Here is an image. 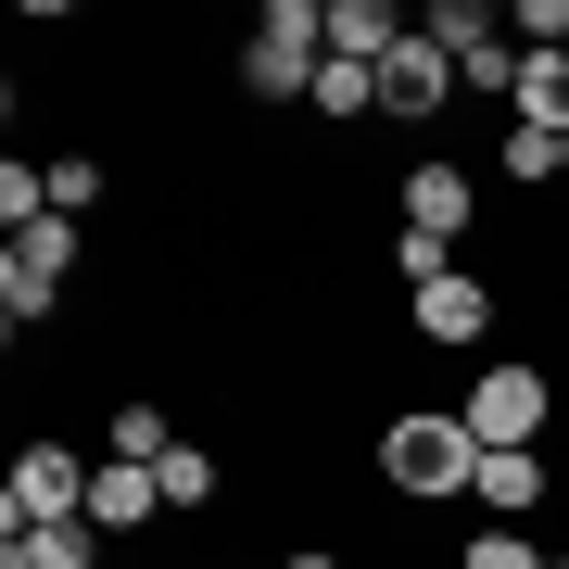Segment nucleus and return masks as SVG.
<instances>
[{
	"label": "nucleus",
	"instance_id": "f8f14e48",
	"mask_svg": "<svg viewBox=\"0 0 569 569\" xmlns=\"http://www.w3.org/2000/svg\"><path fill=\"white\" fill-rule=\"evenodd\" d=\"M493 178H507V190H557V140H545V127H493Z\"/></svg>",
	"mask_w": 569,
	"mask_h": 569
},
{
	"label": "nucleus",
	"instance_id": "dca6fc26",
	"mask_svg": "<svg viewBox=\"0 0 569 569\" xmlns=\"http://www.w3.org/2000/svg\"><path fill=\"white\" fill-rule=\"evenodd\" d=\"M507 39H519V51H569V0H519Z\"/></svg>",
	"mask_w": 569,
	"mask_h": 569
},
{
	"label": "nucleus",
	"instance_id": "2eb2a0df",
	"mask_svg": "<svg viewBox=\"0 0 569 569\" xmlns=\"http://www.w3.org/2000/svg\"><path fill=\"white\" fill-rule=\"evenodd\" d=\"M493 26H507V13H493V0H430V13H418V39L468 51V39H493Z\"/></svg>",
	"mask_w": 569,
	"mask_h": 569
},
{
	"label": "nucleus",
	"instance_id": "6ab92c4d",
	"mask_svg": "<svg viewBox=\"0 0 569 569\" xmlns=\"http://www.w3.org/2000/svg\"><path fill=\"white\" fill-rule=\"evenodd\" d=\"M545 569H569V545H557V557H545Z\"/></svg>",
	"mask_w": 569,
	"mask_h": 569
},
{
	"label": "nucleus",
	"instance_id": "7ed1b4c3",
	"mask_svg": "<svg viewBox=\"0 0 569 569\" xmlns=\"http://www.w3.org/2000/svg\"><path fill=\"white\" fill-rule=\"evenodd\" d=\"M392 228H418V241H468V228H481V178H468L456 152H406L392 164Z\"/></svg>",
	"mask_w": 569,
	"mask_h": 569
},
{
	"label": "nucleus",
	"instance_id": "4468645a",
	"mask_svg": "<svg viewBox=\"0 0 569 569\" xmlns=\"http://www.w3.org/2000/svg\"><path fill=\"white\" fill-rule=\"evenodd\" d=\"M102 190H114V178H102V152H51V216H77V228H89V203H102Z\"/></svg>",
	"mask_w": 569,
	"mask_h": 569
},
{
	"label": "nucleus",
	"instance_id": "f257e3e1",
	"mask_svg": "<svg viewBox=\"0 0 569 569\" xmlns=\"http://www.w3.org/2000/svg\"><path fill=\"white\" fill-rule=\"evenodd\" d=\"M367 481L392 493V507H468V481H481V430L456 406H392L380 443H367Z\"/></svg>",
	"mask_w": 569,
	"mask_h": 569
},
{
	"label": "nucleus",
	"instance_id": "1a4fd4ad",
	"mask_svg": "<svg viewBox=\"0 0 569 569\" xmlns=\"http://www.w3.org/2000/svg\"><path fill=\"white\" fill-rule=\"evenodd\" d=\"M317 127H329V140H342V127H380V63H342V51H329L317 63V102H305Z\"/></svg>",
	"mask_w": 569,
	"mask_h": 569
},
{
	"label": "nucleus",
	"instance_id": "f03ea898",
	"mask_svg": "<svg viewBox=\"0 0 569 569\" xmlns=\"http://www.w3.org/2000/svg\"><path fill=\"white\" fill-rule=\"evenodd\" d=\"M456 418L481 430V443H545V430H557V367L481 355V367H468V392H456Z\"/></svg>",
	"mask_w": 569,
	"mask_h": 569
},
{
	"label": "nucleus",
	"instance_id": "0eeeda50",
	"mask_svg": "<svg viewBox=\"0 0 569 569\" xmlns=\"http://www.w3.org/2000/svg\"><path fill=\"white\" fill-rule=\"evenodd\" d=\"M89 519H102V545H140V531H164V481H152V468H127V456H102Z\"/></svg>",
	"mask_w": 569,
	"mask_h": 569
},
{
	"label": "nucleus",
	"instance_id": "6e6552de",
	"mask_svg": "<svg viewBox=\"0 0 569 569\" xmlns=\"http://www.w3.org/2000/svg\"><path fill=\"white\" fill-rule=\"evenodd\" d=\"M102 519H39V531H0V569H102Z\"/></svg>",
	"mask_w": 569,
	"mask_h": 569
},
{
	"label": "nucleus",
	"instance_id": "9d476101",
	"mask_svg": "<svg viewBox=\"0 0 569 569\" xmlns=\"http://www.w3.org/2000/svg\"><path fill=\"white\" fill-rule=\"evenodd\" d=\"M152 481H164V519H216V493H228V468H216V443H178V456L152 468Z\"/></svg>",
	"mask_w": 569,
	"mask_h": 569
},
{
	"label": "nucleus",
	"instance_id": "9b49d317",
	"mask_svg": "<svg viewBox=\"0 0 569 569\" xmlns=\"http://www.w3.org/2000/svg\"><path fill=\"white\" fill-rule=\"evenodd\" d=\"M456 89H468V102H519V39H507V26L456 51Z\"/></svg>",
	"mask_w": 569,
	"mask_h": 569
},
{
	"label": "nucleus",
	"instance_id": "20e7f679",
	"mask_svg": "<svg viewBox=\"0 0 569 569\" xmlns=\"http://www.w3.org/2000/svg\"><path fill=\"white\" fill-rule=\"evenodd\" d=\"M89 481H102V468H89L77 443H39V430H26L13 481H0V531H39V519H89Z\"/></svg>",
	"mask_w": 569,
	"mask_h": 569
},
{
	"label": "nucleus",
	"instance_id": "39448f33",
	"mask_svg": "<svg viewBox=\"0 0 569 569\" xmlns=\"http://www.w3.org/2000/svg\"><path fill=\"white\" fill-rule=\"evenodd\" d=\"M493 317H507V291H493L481 266H443L430 291H406V342H430V355H481Z\"/></svg>",
	"mask_w": 569,
	"mask_h": 569
},
{
	"label": "nucleus",
	"instance_id": "f3484780",
	"mask_svg": "<svg viewBox=\"0 0 569 569\" xmlns=\"http://www.w3.org/2000/svg\"><path fill=\"white\" fill-rule=\"evenodd\" d=\"M279 569H355V557H342V545H291Z\"/></svg>",
	"mask_w": 569,
	"mask_h": 569
},
{
	"label": "nucleus",
	"instance_id": "423d86ee",
	"mask_svg": "<svg viewBox=\"0 0 569 569\" xmlns=\"http://www.w3.org/2000/svg\"><path fill=\"white\" fill-rule=\"evenodd\" d=\"M468 507L507 519V531H531V519L557 507V456H545V443H481V481H468Z\"/></svg>",
	"mask_w": 569,
	"mask_h": 569
},
{
	"label": "nucleus",
	"instance_id": "a211bd4d",
	"mask_svg": "<svg viewBox=\"0 0 569 569\" xmlns=\"http://www.w3.org/2000/svg\"><path fill=\"white\" fill-rule=\"evenodd\" d=\"M557 190H569V140H557Z\"/></svg>",
	"mask_w": 569,
	"mask_h": 569
},
{
	"label": "nucleus",
	"instance_id": "ddd939ff",
	"mask_svg": "<svg viewBox=\"0 0 569 569\" xmlns=\"http://www.w3.org/2000/svg\"><path fill=\"white\" fill-rule=\"evenodd\" d=\"M557 545H531V531H507V519H468L456 531V569H545Z\"/></svg>",
	"mask_w": 569,
	"mask_h": 569
}]
</instances>
